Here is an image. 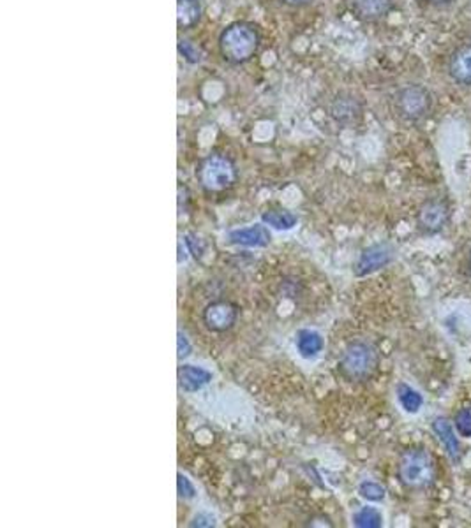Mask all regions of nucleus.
I'll use <instances>...</instances> for the list:
<instances>
[{"label":"nucleus","mask_w":471,"mask_h":528,"mask_svg":"<svg viewBox=\"0 0 471 528\" xmlns=\"http://www.w3.org/2000/svg\"><path fill=\"white\" fill-rule=\"evenodd\" d=\"M337 366L348 382H366L380 366V352L369 342L355 341L344 349Z\"/></svg>","instance_id":"nucleus-3"},{"label":"nucleus","mask_w":471,"mask_h":528,"mask_svg":"<svg viewBox=\"0 0 471 528\" xmlns=\"http://www.w3.org/2000/svg\"><path fill=\"white\" fill-rule=\"evenodd\" d=\"M189 354H191V344L186 339V335L182 332H179V359H182V357H186Z\"/></svg>","instance_id":"nucleus-25"},{"label":"nucleus","mask_w":471,"mask_h":528,"mask_svg":"<svg viewBox=\"0 0 471 528\" xmlns=\"http://www.w3.org/2000/svg\"><path fill=\"white\" fill-rule=\"evenodd\" d=\"M435 106L433 94L421 83H408L394 96V111L406 124H419L426 120Z\"/></svg>","instance_id":"nucleus-4"},{"label":"nucleus","mask_w":471,"mask_h":528,"mask_svg":"<svg viewBox=\"0 0 471 528\" xmlns=\"http://www.w3.org/2000/svg\"><path fill=\"white\" fill-rule=\"evenodd\" d=\"M398 400H399L401 407L410 414H417L424 405L422 394L419 391H415L413 387H410L408 384H405V382H401L398 386Z\"/></svg>","instance_id":"nucleus-18"},{"label":"nucleus","mask_w":471,"mask_h":528,"mask_svg":"<svg viewBox=\"0 0 471 528\" xmlns=\"http://www.w3.org/2000/svg\"><path fill=\"white\" fill-rule=\"evenodd\" d=\"M394 249L389 243H376L362 250L355 263V275L357 277H367L385 266H389L394 261Z\"/></svg>","instance_id":"nucleus-8"},{"label":"nucleus","mask_w":471,"mask_h":528,"mask_svg":"<svg viewBox=\"0 0 471 528\" xmlns=\"http://www.w3.org/2000/svg\"><path fill=\"white\" fill-rule=\"evenodd\" d=\"M216 525V518L209 513H200L193 518V522L189 524V527H214Z\"/></svg>","instance_id":"nucleus-24"},{"label":"nucleus","mask_w":471,"mask_h":528,"mask_svg":"<svg viewBox=\"0 0 471 528\" xmlns=\"http://www.w3.org/2000/svg\"><path fill=\"white\" fill-rule=\"evenodd\" d=\"M284 5L288 7H293V9H302V7H307L311 4H314L316 0H281Z\"/></svg>","instance_id":"nucleus-26"},{"label":"nucleus","mask_w":471,"mask_h":528,"mask_svg":"<svg viewBox=\"0 0 471 528\" xmlns=\"http://www.w3.org/2000/svg\"><path fill=\"white\" fill-rule=\"evenodd\" d=\"M259 44V28L251 21H234L227 25L218 37L220 53L230 65H243L251 62L258 53Z\"/></svg>","instance_id":"nucleus-1"},{"label":"nucleus","mask_w":471,"mask_h":528,"mask_svg":"<svg viewBox=\"0 0 471 528\" xmlns=\"http://www.w3.org/2000/svg\"><path fill=\"white\" fill-rule=\"evenodd\" d=\"M177 492H179V497L184 501H193L197 497V490H195L191 479L186 478L182 472H179V476H177Z\"/></svg>","instance_id":"nucleus-23"},{"label":"nucleus","mask_w":471,"mask_h":528,"mask_svg":"<svg viewBox=\"0 0 471 528\" xmlns=\"http://www.w3.org/2000/svg\"><path fill=\"white\" fill-rule=\"evenodd\" d=\"M454 425H456V430L461 437L465 439H470L471 437V405H467L463 409H459V412L456 414V419H454Z\"/></svg>","instance_id":"nucleus-22"},{"label":"nucleus","mask_w":471,"mask_h":528,"mask_svg":"<svg viewBox=\"0 0 471 528\" xmlns=\"http://www.w3.org/2000/svg\"><path fill=\"white\" fill-rule=\"evenodd\" d=\"M330 117L341 126H353L364 115V103L353 94H339L330 103Z\"/></svg>","instance_id":"nucleus-9"},{"label":"nucleus","mask_w":471,"mask_h":528,"mask_svg":"<svg viewBox=\"0 0 471 528\" xmlns=\"http://www.w3.org/2000/svg\"><path fill=\"white\" fill-rule=\"evenodd\" d=\"M470 272H471V254H470Z\"/></svg>","instance_id":"nucleus-28"},{"label":"nucleus","mask_w":471,"mask_h":528,"mask_svg":"<svg viewBox=\"0 0 471 528\" xmlns=\"http://www.w3.org/2000/svg\"><path fill=\"white\" fill-rule=\"evenodd\" d=\"M323 337L313 330H300L297 333V351L304 359H314L323 351Z\"/></svg>","instance_id":"nucleus-16"},{"label":"nucleus","mask_w":471,"mask_h":528,"mask_svg":"<svg viewBox=\"0 0 471 528\" xmlns=\"http://www.w3.org/2000/svg\"><path fill=\"white\" fill-rule=\"evenodd\" d=\"M353 12L362 21H382L394 11V0H351Z\"/></svg>","instance_id":"nucleus-12"},{"label":"nucleus","mask_w":471,"mask_h":528,"mask_svg":"<svg viewBox=\"0 0 471 528\" xmlns=\"http://www.w3.org/2000/svg\"><path fill=\"white\" fill-rule=\"evenodd\" d=\"M398 476L405 488L422 492L435 485L436 467L433 456L421 448H412L405 451L399 458Z\"/></svg>","instance_id":"nucleus-2"},{"label":"nucleus","mask_w":471,"mask_h":528,"mask_svg":"<svg viewBox=\"0 0 471 528\" xmlns=\"http://www.w3.org/2000/svg\"><path fill=\"white\" fill-rule=\"evenodd\" d=\"M228 240L240 247L247 249H263L270 243L272 234L265 224H252L247 227L234 229L228 233Z\"/></svg>","instance_id":"nucleus-10"},{"label":"nucleus","mask_w":471,"mask_h":528,"mask_svg":"<svg viewBox=\"0 0 471 528\" xmlns=\"http://www.w3.org/2000/svg\"><path fill=\"white\" fill-rule=\"evenodd\" d=\"M359 495L367 502H382L387 495V490L374 481H362L359 485Z\"/></svg>","instance_id":"nucleus-20"},{"label":"nucleus","mask_w":471,"mask_h":528,"mask_svg":"<svg viewBox=\"0 0 471 528\" xmlns=\"http://www.w3.org/2000/svg\"><path fill=\"white\" fill-rule=\"evenodd\" d=\"M212 380V373L197 364H184L179 368V386L186 393H197Z\"/></svg>","instance_id":"nucleus-14"},{"label":"nucleus","mask_w":471,"mask_h":528,"mask_svg":"<svg viewBox=\"0 0 471 528\" xmlns=\"http://www.w3.org/2000/svg\"><path fill=\"white\" fill-rule=\"evenodd\" d=\"M204 16L202 0H177V25L181 30L195 28Z\"/></svg>","instance_id":"nucleus-15"},{"label":"nucleus","mask_w":471,"mask_h":528,"mask_svg":"<svg viewBox=\"0 0 471 528\" xmlns=\"http://www.w3.org/2000/svg\"><path fill=\"white\" fill-rule=\"evenodd\" d=\"M433 432L438 437L440 444L445 448L449 458L452 462H459V458H461V448H459V440L456 437L452 423L447 417L438 416V417L433 419Z\"/></svg>","instance_id":"nucleus-13"},{"label":"nucleus","mask_w":471,"mask_h":528,"mask_svg":"<svg viewBox=\"0 0 471 528\" xmlns=\"http://www.w3.org/2000/svg\"><path fill=\"white\" fill-rule=\"evenodd\" d=\"M426 4H429V5H436V7H442V5H449V4H452L454 0H424Z\"/></svg>","instance_id":"nucleus-27"},{"label":"nucleus","mask_w":471,"mask_h":528,"mask_svg":"<svg viewBox=\"0 0 471 528\" xmlns=\"http://www.w3.org/2000/svg\"><path fill=\"white\" fill-rule=\"evenodd\" d=\"M353 525L360 528H380L383 525V517L376 508H360L353 515Z\"/></svg>","instance_id":"nucleus-19"},{"label":"nucleus","mask_w":471,"mask_h":528,"mask_svg":"<svg viewBox=\"0 0 471 528\" xmlns=\"http://www.w3.org/2000/svg\"><path fill=\"white\" fill-rule=\"evenodd\" d=\"M197 178L207 194H221L236 185L238 173L236 163L230 157L223 154H212L200 163Z\"/></svg>","instance_id":"nucleus-5"},{"label":"nucleus","mask_w":471,"mask_h":528,"mask_svg":"<svg viewBox=\"0 0 471 528\" xmlns=\"http://www.w3.org/2000/svg\"><path fill=\"white\" fill-rule=\"evenodd\" d=\"M449 74L459 87L471 88V44L459 46L449 60Z\"/></svg>","instance_id":"nucleus-11"},{"label":"nucleus","mask_w":471,"mask_h":528,"mask_svg":"<svg viewBox=\"0 0 471 528\" xmlns=\"http://www.w3.org/2000/svg\"><path fill=\"white\" fill-rule=\"evenodd\" d=\"M451 204L442 197H433L422 203L417 211V226L426 234L442 233L451 222Z\"/></svg>","instance_id":"nucleus-6"},{"label":"nucleus","mask_w":471,"mask_h":528,"mask_svg":"<svg viewBox=\"0 0 471 528\" xmlns=\"http://www.w3.org/2000/svg\"><path fill=\"white\" fill-rule=\"evenodd\" d=\"M179 53L186 62H189L193 65L200 64L204 60V51L200 50L198 44H195L189 39H182V37L179 39Z\"/></svg>","instance_id":"nucleus-21"},{"label":"nucleus","mask_w":471,"mask_h":528,"mask_svg":"<svg viewBox=\"0 0 471 528\" xmlns=\"http://www.w3.org/2000/svg\"><path fill=\"white\" fill-rule=\"evenodd\" d=\"M261 222L277 231H290L298 224V217L290 210H266L261 213Z\"/></svg>","instance_id":"nucleus-17"},{"label":"nucleus","mask_w":471,"mask_h":528,"mask_svg":"<svg viewBox=\"0 0 471 528\" xmlns=\"http://www.w3.org/2000/svg\"><path fill=\"white\" fill-rule=\"evenodd\" d=\"M204 325L212 333H225L232 330L238 321V309L234 303L220 300L212 302L204 310Z\"/></svg>","instance_id":"nucleus-7"}]
</instances>
